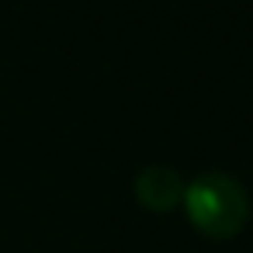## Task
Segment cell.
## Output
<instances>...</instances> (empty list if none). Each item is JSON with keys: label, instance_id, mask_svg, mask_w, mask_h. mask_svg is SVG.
<instances>
[{"label": "cell", "instance_id": "6da1fadb", "mask_svg": "<svg viewBox=\"0 0 253 253\" xmlns=\"http://www.w3.org/2000/svg\"><path fill=\"white\" fill-rule=\"evenodd\" d=\"M184 208L191 225L208 239H229L250 222V194L239 177L225 170H205L184 184Z\"/></svg>", "mask_w": 253, "mask_h": 253}, {"label": "cell", "instance_id": "7a4b0ae2", "mask_svg": "<svg viewBox=\"0 0 253 253\" xmlns=\"http://www.w3.org/2000/svg\"><path fill=\"white\" fill-rule=\"evenodd\" d=\"M132 191H135V201L142 208H149V211H170L184 198V177L173 167H167V163H153V167H142L135 173Z\"/></svg>", "mask_w": 253, "mask_h": 253}]
</instances>
